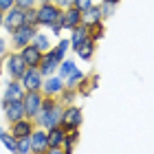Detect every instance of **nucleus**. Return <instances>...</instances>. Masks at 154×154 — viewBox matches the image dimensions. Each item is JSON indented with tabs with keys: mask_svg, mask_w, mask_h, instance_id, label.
Listing matches in <instances>:
<instances>
[{
	"mask_svg": "<svg viewBox=\"0 0 154 154\" xmlns=\"http://www.w3.org/2000/svg\"><path fill=\"white\" fill-rule=\"evenodd\" d=\"M97 86H99V75H84L79 79V84L75 86L77 97H88Z\"/></svg>",
	"mask_w": 154,
	"mask_h": 154,
	"instance_id": "obj_16",
	"label": "nucleus"
},
{
	"mask_svg": "<svg viewBox=\"0 0 154 154\" xmlns=\"http://www.w3.org/2000/svg\"><path fill=\"white\" fill-rule=\"evenodd\" d=\"M62 88H64V79H62L60 75H48V77H44V82H42L40 93L44 97H57L62 93Z\"/></svg>",
	"mask_w": 154,
	"mask_h": 154,
	"instance_id": "obj_13",
	"label": "nucleus"
},
{
	"mask_svg": "<svg viewBox=\"0 0 154 154\" xmlns=\"http://www.w3.org/2000/svg\"><path fill=\"white\" fill-rule=\"evenodd\" d=\"M0 108H2V115L9 123L18 121V119H24V108H22V101L16 99V101H0Z\"/></svg>",
	"mask_w": 154,
	"mask_h": 154,
	"instance_id": "obj_12",
	"label": "nucleus"
},
{
	"mask_svg": "<svg viewBox=\"0 0 154 154\" xmlns=\"http://www.w3.org/2000/svg\"><path fill=\"white\" fill-rule=\"evenodd\" d=\"M31 44L38 46L42 53H46V51H51V48H53V44H51V35H48V33H44V31H40V29L35 31V35H33Z\"/></svg>",
	"mask_w": 154,
	"mask_h": 154,
	"instance_id": "obj_22",
	"label": "nucleus"
},
{
	"mask_svg": "<svg viewBox=\"0 0 154 154\" xmlns=\"http://www.w3.org/2000/svg\"><path fill=\"white\" fill-rule=\"evenodd\" d=\"M95 51H97V42H93V40L88 38L86 42H84V44H79V46H77L73 53H75L79 60H84V62H90V60H93V55H95Z\"/></svg>",
	"mask_w": 154,
	"mask_h": 154,
	"instance_id": "obj_20",
	"label": "nucleus"
},
{
	"mask_svg": "<svg viewBox=\"0 0 154 154\" xmlns=\"http://www.w3.org/2000/svg\"><path fill=\"white\" fill-rule=\"evenodd\" d=\"M38 29H40V26L22 24V26H18L13 33H9V46H11V51H20L22 46L31 44V40H33V35H35Z\"/></svg>",
	"mask_w": 154,
	"mask_h": 154,
	"instance_id": "obj_2",
	"label": "nucleus"
},
{
	"mask_svg": "<svg viewBox=\"0 0 154 154\" xmlns=\"http://www.w3.org/2000/svg\"><path fill=\"white\" fill-rule=\"evenodd\" d=\"M0 143L5 145V150H7V152H11V154L16 152V137L9 134V132H5V134L0 137Z\"/></svg>",
	"mask_w": 154,
	"mask_h": 154,
	"instance_id": "obj_29",
	"label": "nucleus"
},
{
	"mask_svg": "<svg viewBox=\"0 0 154 154\" xmlns=\"http://www.w3.org/2000/svg\"><path fill=\"white\" fill-rule=\"evenodd\" d=\"M51 51L57 55L60 60H64V57H68V51H71V42H68V38H60L57 42L53 44V48Z\"/></svg>",
	"mask_w": 154,
	"mask_h": 154,
	"instance_id": "obj_23",
	"label": "nucleus"
},
{
	"mask_svg": "<svg viewBox=\"0 0 154 154\" xmlns=\"http://www.w3.org/2000/svg\"><path fill=\"white\" fill-rule=\"evenodd\" d=\"M90 5H95V0H73V7L79 11H86Z\"/></svg>",
	"mask_w": 154,
	"mask_h": 154,
	"instance_id": "obj_34",
	"label": "nucleus"
},
{
	"mask_svg": "<svg viewBox=\"0 0 154 154\" xmlns=\"http://www.w3.org/2000/svg\"><path fill=\"white\" fill-rule=\"evenodd\" d=\"M0 75H2V60H0Z\"/></svg>",
	"mask_w": 154,
	"mask_h": 154,
	"instance_id": "obj_42",
	"label": "nucleus"
},
{
	"mask_svg": "<svg viewBox=\"0 0 154 154\" xmlns=\"http://www.w3.org/2000/svg\"><path fill=\"white\" fill-rule=\"evenodd\" d=\"M53 5L60 9H66V7H73V0H53Z\"/></svg>",
	"mask_w": 154,
	"mask_h": 154,
	"instance_id": "obj_36",
	"label": "nucleus"
},
{
	"mask_svg": "<svg viewBox=\"0 0 154 154\" xmlns=\"http://www.w3.org/2000/svg\"><path fill=\"white\" fill-rule=\"evenodd\" d=\"M115 11H117V5H115V2H106V0H101V2H99V13H101V20L112 18V16H115Z\"/></svg>",
	"mask_w": 154,
	"mask_h": 154,
	"instance_id": "obj_27",
	"label": "nucleus"
},
{
	"mask_svg": "<svg viewBox=\"0 0 154 154\" xmlns=\"http://www.w3.org/2000/svg\"><path fill=\"white\" fill-rule=\"evenodd\" d=\"M66 132L62 125H53V128L46 130V141H48V148H62V143H64V137Z\"/></svg>",
	"mask_w": 154,
	"mask_h": 154,
	"instance_id": "obj_18",
	"label": "nucleus"
},
{
	"mask_svg": "<svg viewBox=\"0 0 154 154\" xmlns=\"http://www.w3.org/2000/svg\"><path fill=\"white\" fill-rule=\"evenodd\" d=\"M42 99H44V95L40 93V90H24L22 95V108H24V117L26 119H33L38 115V110L42 106Z\"/></svg>",
	"mask_w": 154,
	"mask_h": 154,
	"instance_id": "obj_6",
	"label": "nucleus"
},
{
	"mask_svg": "<svg viewBox=\"0 0 154 154\" xmlns=\"http://www.w3.org/2000/svg\"><path fill=\"white\" fill-rule=\"evenodd\" d=\"M13 5L20 7V9H33L38 5V0H13Z\"/></svg>",
	"mask_w": 154,
	"mask_h": 154,
	"instance_id": "obj_32",
	"label": "nucleus"
},
{
	"mask_svg": "<svg viewBox=\"0 0 154 154\" xmlns=\"http://www.w3.org/2000/svg\"><path fill=\"white\" fill-rule=\"evenodd\" d=\"M62 24H64V29H75V26H79L82 24V11L79 9H75V7H66V9H62Z\"/></svg>",
	"mask_w": 154,
	"mask_h": 154,
	"instance_id": "obj_15",
	"label": "nucleus"
},
{
	"mask_svg": "<svg viewBox=\"0 0 154 154\" xmlns=\"http://www.w3.org/2000/svg\"><path fill=\"white\" fill-rule=\"evenodd\" d=\"M68 33H71V35H68V42H71V51H75L79 44H84V42L88 40V26H84V24L75 26V29H71Z\"/></svg>",
	"mask_w": 154,
	"mask_h": 154,
	"instance_id": "obj_19",
	"label": "nucleus"
},
{
	"mask_svg": "<svg viewBox=\"0 0 154 154\" xmlns=\"http://www.w3.org/2000/svg\"><path fill=\"white\" fill-rule=\"evenodd\" d=\"M55 75H60L62 79H64V86H66V88H75L77 84H79V79H82V77L86 75V73H84L82 68L75 64V60L64 57V60L60 62L57 73H55Z\"/></svg>",
	"mask_w": 154,
	"mask_h": 154,
	"instance_id": "obj_1",
	"label": "nucleus"
},
{
	"mask_svg": "<svg viewBox=\"0 0 154 154\" xmlns=\"http://www.w3.org/2000/svg\"><path fill=\"white\" fill-rule=\"evenodd\" d=\"M5 132H7V128H5V125H2V123H0V137H2V134H5Z\"/></svg>",
	"mask_w": 154,
	"mask_h": 154,
	"instance_id": "obj_38",
	"label": "nucleus"
},
{
	"mask_svg": "<svg viewBox=\"0 0 154 154\" xmlns=\"http://www.w3.org/2000/svg\"><path fill=\"white\" fill-rule=\"evenodd\" d=\"M84 123V112L77 103H71V106H64L62 110V119H60V125L64 130H77L79 125Z\"/></svg>",
	"mask_w": 154,
	"mask_h": 154,
	"instance_id": "obj_4",
	"label": "nucleus"
},
{
	"mask_svg": "<svg viewBox=\"0 0 154 154\" xmlns=\"http://www.w3.org/2000/svg\"><path fill=\"white\" fill-rule=\"evenodd\" d=\"M79 128H77V130H68L66 132V137H64V143H62V148H64V150H73L75 148V145L77 143H79Z\"/></svg>",
	"mask_w": 154,
	"mask_h": 154,
	"instance_id": "obj_25",
	"label": "nucleus"
},
{
	"mask_svg": "<svg viewBox=\"0 0 154 154\" xmlns=\"http://www.w3.org/2000/svg\"><path fill=\"white\" fill-rule=\"evenodd\" d=\"M11 7H13V0H0V13L9 11Z\"/></svg>",
	"mask_w": 154,
	"mask_h": 154,
	"instance_id": "obj_37",
	"label": "nucleus"
},
{
	"mask_svg": "<svg viewBox=\"0 0 154 154\" xmlns=\"http://www.w3.org/2000/svg\"><path fill=\"white\" fill-rule=\"evenodd\" d=\"M0 29H2V13H0Z\"/></svg>",
	"mask_w": 154,
	"mask_h": 154,
	"instance_id": "obj_41",
	"label": "nucleus"
},
{
	"mask_svg": "<svg viewBox=\"0 0 154 154\" xmlns=\"http://www.w3.org/2000/svg\"><path fill=\"white\" fill-rule=\"evenodd\" d=\"M22 24H24V9H20V7L13 5L9 11L2 13V29L7 33H13L18 26H22Z\"/></svg>",
	"mask_w": 154,
	"mask_h": 154,
	"instance_id": "obj_7",
	"label": "nucleus"
},
{
	"mask_svg": "<svg viewBox=\"0 0 154 154\" xmlns=\"http://www.w3.org/2000/svg\"><path fill=\"white\" fill-rule=\"evenodd\" d=\"M18 53H20V57H22V62H24L26 66H38L40 60H42V51H40L38 46H33V44L22 46Z\"/></svg>",
	"mask_w": 154,
	"mask_h": 154,
	"instance_id": "obj_17",
	"label": "nucleus"
},
{
	"mask_svg": "<svg viewBox=\"0 0 154 154\" xmlns=\"http://www.w3.org/2000/svg\"><path fill=\"white\" fill-rule=\"evenodd\" d=\"M44 154H73V150H64V148H48Z\"/></svg>",
	"mask_w": 154,
	"mask_h": 154,
	"instance_id": "obj_35",
	"label": "nucleus"
},
{
	"mask_svg": "<svg viewBox=\"0 0 154 154\" xmlns=\"http://www.w3.org/2000/svg\"><path fill=\"white\" fill-rule=\"evenodd\" d=\"M9 51H11V46H9V40H7L5 35H0V60H2V57H5V55L9 53Z\"/></svg>",
	"mask_w": 154,
	"mask_h": 154,
	"instance_id": "obj_33",
	"label": "nucleus"
},
{
	"mask_svg": "<svg viewBox=\"0 0 154 154\" xmlns=\"http://www.w3.org/2000/svg\"><path fill=\"white\" fill-rule=\"evenodd\" d=\"M46 2H53V0H38V5H46Z\"/></svg>",
	"mask_w": 154,
	"mask_h": 154,
	"instance_id": "obj_39",
	"label": "nucleus"
},
{
	"mask_svg": "<svg viewBox=\"0 0 154 154\" xmlns=\"http://www.w3.org/2000/svg\"><path fill=\"white\" fill-rule=\"evenodd\" d=\"M60 62H62V60H60L53 51H46V53H42V60H40V64H38V71L42 73V77L55 75V73H57Z\"/></svg>",
	"mask_w": 154,
	"mask_h": 154,
	"instance_id": "obj_9",
	"label": "nucleus"
},
{
	"mask_svg": "<svg viewBox=\"0 0 154 154\" xmlns=\"http://www.w3.org/2000/svg\"><path fill=\"white\" fill-rule=\"evenodd\" d=\"M29 143H31V154H44L48 150L46 130L44 128H33L31 137H29Z\"/></svg>",
	"mask_w": 154,
	"mask_h": 154,
	"instance_id": "obj_14",
	"label": "nucleus"
},
{
	"mask_svg": "<svg viewBox=\"0 0 154 154\" xmlns=\"http://www.w3.org/2000/svg\"><path fill=\"white\" fill-rule=\"evenodd\" d=\"M24 95V88L18 79H7L2 84V95H0V101H16V99H22Z\"/></svg>",
	"mask_w": 154,
	"mask_h": 154,
	"instance_id": "obj_10",
	"label": "nucleus"
},
{
	"mask_svg": "<svg viewBox=\"0 0 154 154\" xmlns=\"http://www.w3.org/2000/svg\"><path fill=\"white\" fill-rule=\"evenodd\" d=\"M13 154H31L29 137H24V139H16V152H13Z\"/></svg>",
	"mask_w": 154,
	"mask_h": 154,
	"instance_id": "obj_28",
	"label": "nucleus"
},
{
	"mask_svg": "<svg viewBox=\"0 0 154 154\" xmlns=\"http://www.w3.org/2000/svg\"><path fill=\"white\" fill-rule=\"evenodd\" d=\"M97 22H101V13H99V5H90L86 11H82V24L84 26H93Z\"/></svg>",
	"mask_w": 154,
	"mask_h": 154,
	"instance_id": "obj_21",
	"label": "nucleus"
},
{
	"mask_svg": "<svg viewBox=\"0 0 154 154\" xmlns=\"http://www.w3.org/2000/svg\"><path fill=\"white\" fill-rule=\"evenodd\" d=\"M103 35H106V26H103V20H101V22H97V24H93V26H88V38L93 40V42L103 40Z\"/></svg>",
	"mask_w": 154,
	"mask_h": 154,
	"instance_id": "obj_26",
	"label": "nucleus"
},
{
	"mask_svg": "<svg viewBox=\"0 0 154 154\" xmlns=\"http://www.w3.org/2000/svg\"><path fill=\"white\" fill-rule=\"evenodd\" d=\"M57 99V103H62V106H71V103H75V99H77V90L75 88H62V93L55 97Z\"/></svg>",
	"mask_w": 154,
	"mask_h": 154,
	"instance_id": "obj_24",
	"label": "nucleus"
},
{
	"mask_svg": "<svg viewBox=\"0 0 154 154\" xmlns=\"http://www.w3.org/2000/svg\"><path fill=\"white\" fill-rule=\"evenodd\" d=\"M106 2H115V5H119V2H121V0H106Z\"/></svg>",
	"mask_w": 154,
	"mask_h": 154,
	"instance_id": "obj_40",
	"label": "nucleus"
},
{
	"mask_svg": "<svg viewBox=\"0 0 154 154\" xmlns=\"http://www.w3.org/2000/svg\"><path fill=\"white\" fill-rule=\"evenodd\" d=\"M24 24L38 26V24H35V7H33V9H24Z\"/></svg>",
	"mask_w": 154,
	"mask_h": 154,
	"instance_id": "obj_31",
	"label": "nucleus"
},
{
	"mask_svg": "<svg viewBox=\"0 0 154 154\" xmlns=\"http://www.w3.org/2000/svg\"><path fill=\"white\" fill-rule=\"evenodd\" d=\"M46 29L51 31V35H55V38H60V35H62V31H64V24H62V20L57 18V20H55L53 24H48Z\"/></svg>",
	"mask_w": 154,
	"mask_h": 154,
	"instance_id": "obj_30",
	"label": "nucleus"
},
{
	"mask_svg": "<svg viewBox=\"0 0 154 154\" xmlns=\"http://www.w3.org/2000/svg\"><path fill=\"white\" fill-rule=\"evenodd\" d=\"M24 68H26V64L22 62L18 51H9L2 57V73H7L9 79H20L22 73H24Z\"/></svg>",
	"mask_w": 154,
	"mask_h": 154,
	"instance_id": "obj_3",
	"label": "nucleus"
},
{
	"mask_svg": "<svg viewBox=\"0 0 154 154\" xmlns=\"http://www.w3.org/2000/svg\"><path fill=\"white\" fill-rule=\"evenodd\" d=\"M20 84H22L24 90H40L42 88V82H44V77H42V73L38 71V66H26L22 77L18 79Z\"/></svg>",
	"mask_w": 154,
	"mask_h": 154,
	"instance_id": "obj_8",
	"label": "nucleus"
},
{
	"mask_svg": "<svg viewBox=\"0 0 154 154\" xmlns=\"http://www.w3.org/2000/svg\"><path fill=\"white\" fill-rule=\"evenodd\" d=\"M33 128H35V123H33V119H18V121L9 123V128H7V132L9 134H13L16 139H24V137H31Z\"/></svg>",
	"mask_w": 154,
	"mask_h": 154,
	"instance_id": "obj_11",
	"label": "nucleus"
},
{
	"mask_svg": "<svg viewBox=\"0 0 154 154\" xmlns=\"http://www.w3.org/2000/svg\"><path fill=\"white\" fill-rule=\"evenodd\" d=\"M62 16V9L55 7L53 2H46V5H35V24L38 26H46L53 24L55 20Z\"/></svg>",
	"mask_w": 154,
	"mask_h": 154,
	"instance_id": "obj_5",
	"label": "nucleus"
}]
</instances>
